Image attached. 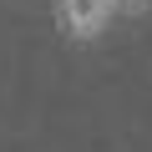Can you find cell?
Masks as SVG:
<instances>
[{
  "label": "cell",
  "mask_w": 152,
  "mask_h": 152,
  "mask_svg": "<svg viewBox=\"0 0 152 152\" xmlns=\"http://www.w3.org/2000/svg\"><path fill=\"white\" fill-rule=\"evenodd\" d=\"M147 5H152V0H117V10H127V15H142Z\"/></svg>",
  "instance_id": "cell-2"
},
{
  "label": "cell",
  "mask_w": 152,
  "mask_h": 152,
  "mask_svg": "<svg viewBox=\"0 0 152 152\" xmlns=\"http://www.w3.org/2000/svg\"><path fill=\"white\" fill-rule=\"evenodd\" d=\"M117 15V0H56V20L71 41H96Z\"/></svg>",
  "instance_id": "cell-1"
}]
</instances>
